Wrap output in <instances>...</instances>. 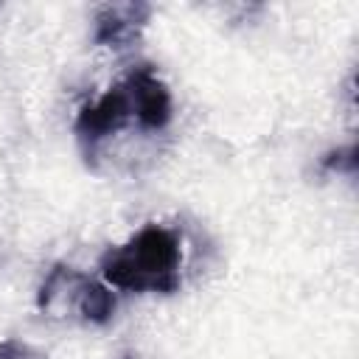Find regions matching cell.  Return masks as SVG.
<instances>
[{
	"mask_svg": "<svg viewBox=\"0 0 359 359\" xmlns=\"http://www.w3.org/2000/svg\"><path fill=\"white\" fill-rule=\"evenodd\" d=\"M121 359H137V356H135V353H123Z\"/></svg>",
	"mask_w": 359,
	"mask_h": 359,
	"instance_id": "cell-7",
	"label": "cell"
},
{
	"mask_svg": "<svg viewBox=\"0 0 359 359\" xmlns=\"http://www.w3.org/2000/svg\"><path fill=\"white\" fill-rule=\"evenodd\" d=\"M132 104H135V123L146 132H160L171 123L174 104H171V90L154 70V65L140 62L123 76Z\"/></svg>",
	"mask_w": 359,
	"mask_h": 359,
	"instance_id": "cell-5",
	"label": "cell"
},
{
	"mask_svg": "<svg viewBox=\"0 0 359 359\" xmlns=\"http://www.w3.org/2000/svg\"><path fill=\"white\" fill-rule=\"evenodd\" d=\"M151 3L126 0V3H101L93 11V42L98 48L126 50L132 48L143 28L151 20Z\"/></svg>",
	"mask_w": 359,
	"mask_h": 359,
	"instance_id": "cell-4",
	"label": "cell"
},
{
	"mask_svg": "<svg viewBox=\"0 0 359 359\" xmlns=\"http://www.w3.org/2000/svg\"><path fill=\"white\" fill-rule=\"evenodd\" d=\"M132 121H135V104H132L129 87L123 79L112 84L104 95H98L95 101H87L79 109L76 123H73V132H76V140H79V149L87 165H95V154L101 143Z\"/></svg>",
	"mask_w": 359,
	"mask_h": 359,
	"instance_id": "cell-3",
	"label": "cell"
},
{
	"mask_svg": "<svg viewBox=\"0 0 359 359\" xmlns=\"http://www.w3.org/2000/svg\"><path fill=\"white\" fill-rule=\"evenodd\" d=\"M36 306L53 317H67V311H73V317L87 325H107L115 314V294L84 272L56 264L36 292Z\"/></svg>",
	"mask_w": 359,
	"mask_h": 359,
	"instance_id": "cell-2",
	"label": "cell"
},
{
	"mask_svg": "<svg viewBox=\"0 0 359 359\" xmlns=\"http://www.w3.org/2000/svg\"><path fill=\"white\" fill-rule=\"evenodd\" d=\"M320 168L323 171H337V174H353L356 171V146H342V149H334L328 151L323 160H320Z\"/></svg>",
	"mask_w": 359,
	"mask_h": 359,
	"instance_id": "cell-6",
	"label": "cell"
},
{
	"mask_svg": "<svg viewBox=\"0 0 359 359\" xmlns=\"http://www.w3.org/2000/svg\"><path fill=\"white\" fill-rule=\"evenodd\" d=\"M182 244L180 236L163 224H146L123 244L109 247L98 269L104 280L123 292L171 294L180 289Z\"/></svg>",
	"mask_w": 359,
	"mask_h": 359,
	"instance_id": "cell-1",
	"label": "cell"
}]
</instances>
